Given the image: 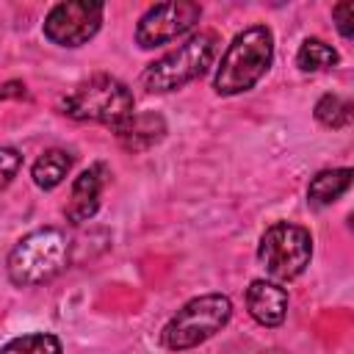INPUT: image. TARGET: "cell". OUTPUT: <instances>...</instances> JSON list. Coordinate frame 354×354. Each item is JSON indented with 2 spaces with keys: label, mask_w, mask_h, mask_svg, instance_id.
I'll return each mask as SVG.
<instances>
[{
  "label": "cell",
  "mask_w": 354,
  "mask_h": 354,
  "mask_svg": "<svg viewBox=\"0 0 354 354\" xmlns=\"http://www.w3.org/2000/svg\"><path fill=\"white\" fill-rule=\"evenodd\" d=\"M335 64H337L335 47H329L321 39H304L299 53H296V66L301 72H321V69H329Z\"/></svg>",
  "instance_id": "5bb4252c"
},
{
  "label": "cell",
  "mask_w": 354,
  "mask_h": 354,
  "mask_svg": "<svg viewBox=\"0 0 354 354\" xmlns=\"http://www.w3.org/2000/svg\"><path fill=\"white\" fill-rule=\"evenodd\" d=\"M332 17H335V25L340 30V36H351L354 33V6L351 3H337L332 8Z\"/></svg>",
  "instance_id": "ac0fdd59"
},
{
  "label": "cell",
  "mask_w": 354,
  "mask_h": 354,
  "mask_svg": "<svg viewBox=\"0 0 354 354\" xmlns=\"http://www.w3.org/2000/svg\"><path fill=\"white\" fill-rule=\"evenodd\" d=\"M218 50L216 33H196L188 41H183L177 50L166 53L155 64H149L141 72V86L147 91H174L183 88L185 83L196 80L199 75L207 72Z\"/></svg>",
  "instance_id": "5b68a950"
},
{
  "label": "cell",
  "mask_w": 354,
  "mask_h": 354,
  "mask_svg": "<svg viewBox=\"0 0 354 354\" xmlns=\"http://www.w3.org/2000/svg\"><path fill=\"white\" fill-rule=\"evenodd\" d=\"M351 185V169H326L318 171L307 188V199L318 207L332 205L335 199H340Z\"/></svg>",
  "instance_id": "7c38bea8"
},
{
  "label": "cell",
  "mask_w": 354,
  "mask_h": 354,
  "mask_svg": "<svg viewBox=\"0 0 354 354\" xmlns=\"http://www.w3.org/2000/svg\"><path fill=\"white\" fill-rule=\"evenodd\" d=\"M274 58V36L266 25H252L232 39L227 53L221 55L213 88L218 94H241L249 91L271 66Z\"/></svg>",
  "instance_id": "6da1fadb"
},
{
  "label": "cell",
  "mask_w": 354,
  "mask_h": 354,
  "mask_svg": "<svg viewBox=\"0 0 354 354\" xmlns=\"http://www.w3.org/2000/svg\"><path fill=\"white\" fill-rule=\"evenodd\" d=\"M64 113L77 122H102L116 127L133 113V91L111 75H94L77 83L61 102Z\"/></svg>",
  "instance_id": "3957f363"
},
{
  "label": "cell",
  "mask_w": 354,
  "mask_h": 354,
  "mask_svg": "<svg viewBox=\"0 0 354 354\" xmlns=\"http://www.w3.org/2000/svg\"><path fill=\"white\" fill-rule=\"evenodd\" d=\"M249 315L263 326H279L288 315V293L274 279H254L246 288Z\"/></svg>",
  "instance_id": "30bf717a"
},
{
  "label": "cell",
  "mask_w": 354,
  "mask_h": 354,
  "mask_svg": "<svg viewBox=\"0 0 354 354\" xmlns=\"http://www.w3.org/2000/svg\"><path fill=\"white\" fill-rule=\"evenodd\" d=\"M315 119L326 127H343L351 119V105L335 94H324L315 105Z\"/></svg>",
  "instance_id": "2e32d148"
},
{
  "label": "cell",
  "mask_w": 354,
  "mask_h": 354,
  "mask_svg": "<svg viewBox=\"0 0 354 354\" xmlns=\"http://www.w3.org/2000/svg\"><path fill=\"white\" fill-rule=\"evenodd\" d=\"M257 257L266 268V274L277 282L296 279L313 257V238L304 227L290 224V221H277L271 224L257 246Z\"/></svg>",
  "instance_id": "8992f818"
},
{
  "label": "cell",
  "mask_w": 354,
  "mask_h": 354,
  "mask_svg": "<svg viewBox=\"0 0 354 354\" xmlns=\"http://www.w3.org/2000/svg\"><path fill=\"white\" fill-rule=\"evenodd\" d=\"M0 354H61V340L50 332H33L8 340Z\"/></svg>",
  "instance_id": "9a60e30c"
},
{
  "label": "cell",
  "mask_w": 354,
  "mask_h": 354,
  "mask_svg": "<svg viewBox=\"0 0 354 354\" xmlns=\"http://www.w3.org/2000/svg\"><path fill=\"white\" fill-rule=\"evenodd\" d=\"M113 130H116V138H119V144L124 149L144 152V149L155 147L166 136V122L158 113H130Z\"/></svg>",
  "instance_id": "8fae6325"
},
{
  "label": "cell",
  "mask_w": 354,
  "mask_h": 354,
  "mask_svg": "<svg viewBox=\"0 0 354 354\" xmlns=\"http://www.w3.org/2000/svg\"><path fill=\"white\" fill-rule=\"evenodd\" d=\"M199 17H202V6L188 3V0H171V3L152 6L138 19L136 41L144 50L158 47V44H166V41H174L183 33H188L199 22Z\"/></svg>",
  "instance_id": "ba28073f"
},
{
  "label": "cell",
  "mask_w": 354,
  "mask_h": 354,
  "mask_svg": "<svg viewBox=\"0 0 354 354\" xmlns=\"http://www.w3.org/2000/svg\"><path fill=\"white\" fill-rule=\"evenodd\" d=\"M19 166H22V155L14 147H0V191L17 177Z\"/></svg>",
  "instance_id": "e0dca14e"
},
{
  "label": "cell",
  "mask_w": 354,
  "mask_h": 354,
  "mask_svg": "<svg viewBox=\"0 0 354 354\" xmlns=\"http://www.w3.org/2000/svg\"><path fill=\"white\" fill-rule=\"evenodd\" d=\"M69 263V238L55 227L33 230L8 254V277L14 285H41L61 274Z\"/></svg>",
  "instance_id": "7a4b0ae2"
},
{
  "label": "cell",
  "mask_w": 354,
  "mask_h": 354,
  "mask_svg": "<svg viewBox=\"0 0 354 354\" xmlns=\"http://www.w3.org/2000/svg\"><path fill=\"white\" fill-rule=\"evenodd\" d=\"M105 177H108V166L94 163L86 171H80V177L72 183V196H69V205H66V218L72 224H83L97 213Z\"/></svg>",
  "instance_id": "9c48e42d"
},
{
  "label": "cell",
  "mask_w": 354,
  "mask_h": 354,
  "mask_svg": "<svg viewBox=\"0 0 354 354\" xmlns=\"http://www.w3.org/2000/svg\"><path fill=\"white\" fill-rule=\"evenodd\" d=\"M230 315H232V301L227 296H221V293L196 296V299L185 301L171 315V321L160 332V343L169 351L194 348V346L205 343L207 337H213L216 332H221L227 326Z\"/></svg>",
  "instance_id": "277c9868"
},
{
  "label": "cell",
  "mask_w": 354,
  "mask_h": 354,
  "mask_svg": "<svg viewBox=\"0 0 354 354\" xmlns=\"http://www.w3.org/2000/svg\"><path fill=\"white\" fill-rule=\"evenodd\" d=\"M72 169V155L66 149H47L36 163H33V183L41 191H53L55 185L64 183V177Z\"/></svg>",
  "instance_id": "4fadbf2b"
},
{
  "label": "cell",
  "mask_w": 354,
  "mask_h": 354,
  "mask_svg": "<svg viewBox=\"0 0 354 354\" xmlns=\"http://www.w3.org/2000/svg\"><path fill=\"white\" fill-rule=\"evenodd\" d=\"M102 22V3L91 0H69L53 6L44 19V36L58 47H80L86 44Z\"/></svg>",
  "instance_id": "52a82bcc"
}]
</instances>
